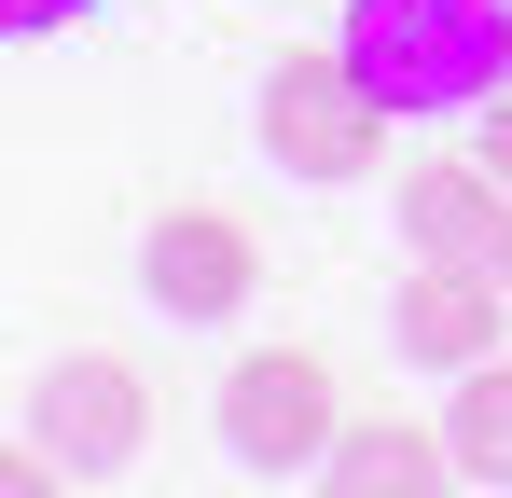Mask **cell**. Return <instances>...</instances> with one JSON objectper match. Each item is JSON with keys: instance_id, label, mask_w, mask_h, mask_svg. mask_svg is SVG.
<instances>
[{"instance_id": "obj_1", "label": "cell", "mask_w": 512, "mask_h": 498, "mask_svg": "<svg viewBox=\"0 0 512 498\" xmlns=\"http://www.w3.org/2000/svg\"><path fill=\"white\" fill-rule=\"evenodd\" d=\"M333 42L388 111H471L512 83V0H346Z\"/></svg>"}, {"instance_id": "obj_2", "label": "cell", "mask_w": 512, "mask_h": 498, "mask_svg": "<svg viewBox=\"0 0 512 498\" xmlns=\"http://www.w3.org/2000/svg\"><path fill=\"white\" fill-rule=\"evenodd\" d=\"M250 125H263V153L291 166V180H360V166L388 153V97L346 70V42H305V56H277L250 97Z\"/></svg>"}, {"instance_id": "obj_3", "label": "cell", "mask_w": 512, "mask_h": 498, "mask_svg": "<svg viewBox=\"0 0 512 498\" xmlns=\"http://www.w3.org/2000/svg\"><path fill=\"white\" fill-rule=\"evenodd\" d=\"M333 360L319 346H263V360H236L222 374V457L236 471H319L333 457Z\"/></svg>"}, {"instance_id": "obj_4", "label": "cell", "mask_w": 512, "mask_h": 498, "mask_svg": "<svg viewBox=\"0 0 512 498\" xmlns=\"http://www.w3.org/2000/svg\"><path fill=\"white\" fill-rule=\"evenodd\" d=\"M28 443H56L70 471H125V457L153 443V388H139V360H111V346H70V360L28 388Z\"/></svg>"}, {"instance_id": "obj_5", "label": "cell", "mask_w": 512, "mask_h": 498, "mask_svg": "<svg viewBox=\"0 0 512 498\" xmlns=\"http://www.w3.org/2000/svg\"><path fill=\"white\" fill-rule=\"evenodd\" d=\"M139 291L167 305V319H236L263 291V249L236 208H167L153 236H139Z\"/></svg>"}, {"instance_id": "obj_6", "label": "cell", "mask_w": 512, "mask_h": 498, "mask_svg": "<svg viewBox=\"0 0 512 498\" xmlns=\"http://www.w3.org/2000/svg\"><path fill=\"white\" fill-rule=\"evenodd\" d=\"M402 249L512 291V180L485 153H471V166H416V180H402Z\"/></svg>"}, {"instance_id": "obj_7", "label": "cell", "mask_w": 512, "mask_h": 498, "mask_svg": "<svg viewBox=\"0 0 512 498\" xmlns=\"http://www.w3.org/2000/svg\"><path fill=\"white\" fill-rule=\"evenodd\" d=\"M499 319H512V291H499V277H457V263H416V277L388 291V346L429 360V374L499 360Z\"/></svg>"}, {"instance_id": "obj_8", "label": "cell", "mask_w": 512, "mask_h": 498, "mask_svg": "<svg viewBox=\"0 0 512 498\" xmlns=\"http://www.w3.org/2000/svg\"><path fill=\"white\" fill-rule=\"evenodd\" d=\"M457 443L429 429V415H346L333 457H319V498H457Z\"/></svg>"}, {"instance_id": "obj_9", "label": "cell", "mask_w": 512, "mask_h": 498, "mask_svg": "<svg viewBox=\"0 0 512 498\" xmlns=\"http://www.w3.org/2000/svg\"><path fill=\"white\" fill-rule=\"evenodd\" d=\"M443 443H457V471H471V485H512V360H471V374H457Z\"/></svg>"}, {"instance_id": "obj_10", "label": "cell", "mask_w": 512, "mask_h": 498, "mask_svg": "<svg viewBox=\"0 0 512 498\" xmlns=\"http://www.w3.org/2000/svg\"><path fill=\"white\" fill-rule=\"evenodd\" d=\"M70 485H84V471H70L56 443H14V457H0V498H70Z\"/></svg>"}, {"instance_id": "obj_11", "label": "cell", "mask_w": 512, "mask_h": 498, "mask_svg": "<svg viewBox=\"0 0 512 498\" xmlns=\"http://www.w3.org/2000/svg\"><path fill=\"white\" fill-rule=\"evenodd\" d=\"M0 14H14V42H42V28H84L97 0H0Z\"/></svg>"}, {"instance_id": "obj_12", "label": "cell", "mask_w": 512, "mask_h": 498, "mask_svg": "<svg viewBox=\"0 0 512 498\" xmlns=\"http://www.w3.org/2000/svg\"><path fill=\"white\" fill-rule=\"evenodd\" d=\"M485 166H499V180H512V97H499V111H485Z\"/></svg>"}]
</instances>
